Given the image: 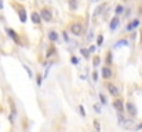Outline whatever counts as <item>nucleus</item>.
Returning a JSON list of instances; mask_svg holds the SVG:
<instances>
[{
  "label": "nucleus",
  "mask_w": 142,
  "mask_h": 132,
  "mask_svg": "<svg viewBox=\"0 0 142 132\" xmlns=\"http://www.w3.org/2000/svg\"><path fill=\"white\" fill-rule=\"evenodd\" d=\"M19 18H21V22H26V14H25V10L19 11Z\"/></svg>",
  "instance_id": "obj_13"
},
{
  "label": "nucleus",
  "mask_w": 142,
  "mask_h": 132,
  "mask_svg": "<svg viewBox=\"0 0 142 132\" xmlns=\"http://www.w3.org/2000/svg\"><path fill=\"white\" fill-rule=\"evenodd\" d=\"M6 32H7V35L10 36V37L13 39V40H14L15 43H18V41H19V40H18V37H17V35H15V32L13 30V29H8V28H7V29H6Z\"/></svg>",
  "instance_id": "obj_4"
},
{
  "label": "nucleus",
  "mask_w": 142,
  "mask_h": 132,
  "mask_svg": "<svg viewBox=\"0 0 142 132\" xmlns=\"http://www.w3.org/2000/svg\"><path fill=\"white\" fill-rule=\"evenodd\" d=\"M105 7H106V4H101L99 7H98L97 10H95V15H99L101 13H102V10H104Z\"/></svg>",
  "instance_id": "obj_14"
},
{
  "label": "nucleus",
  "mask_w": 142,
  "mask_h": 132,
  "mask_svg": "<svg viewBox=\"0 0 142 132\" xmlns=\"http://www.w3.org/2000/svg\"><path fill=\"white\" fill-rule=\"evenodd\" d=\"M114 107H116V110L117 111H123V103H121V101L119 99V101H114Z\"/></svg>",
  "instance_id": "obj_8"
},
{
  "label": "nucleus",
  "mask_w": 142,
  "mask_h": 132,
  "mask_svg": "<svg viewBox=\"0 0 142 132\" xmlns=\"http://www.w3.org/2000/svg\"><path fill=\"white\" fill-rule=\"evenodd\" d=\"M32 21L35 22V24H39L40 22V15L37 13H32Z\"/></svg>",
  "instance_id": "obj_10"
},
{
  "label": "nucleus",
  "mask_w": 142,
  "mask_h": 132,
  "mask_svg": "<svg viewBox=\"0 0 142 132\" xmlns=\"http://www.w3.org/2000/svg\"><path fill=\"white\" fill-rule=\"evenodd\" d=\"M94 127H95V129H97V132H101V125H99V122L95 120L94 121Z\"/></svg>",
  "instance_id": "obj_16"
},
{
  "label": "nucleus",
  "mask_w": 142,
  "mask_h": 132,
  "mask_svg": "<svg viewBox=\"0 0 142 132\" xmlns=\"http://www.w3.org/2000/svg\"><path fill=\"white\" fill-rule=\"evenodd\" d=\"M121 13H123V7L117 6V7H116V14H121Z\"/></svg>",
  "instance_id": "obj_18"
},
{
  "label": "nucleus",
  "mask_w": 142,
  "mask_h": 132,
  "mask_svg": "<svg viewBox=\"0 0 142 132\" xmlns=\"http://www.w3.org/2000/svg\"><path fill=\"white\" fill-rule=\"evenodd\" d=\"M69 6L72 10H75V8L77 7V3H76V0H69Z\"/></svg>",
  "instance_id": "obj_15"
},
{
  "label": "nucleus",
  "mask_w": 142,
  "mask_h": 132,
  "mask_svg": "<svg viewBox=\"0 0 142 132\" xmlns=\"http://www.w3.org/2000/svg\"><path fill=\"white\" fill-rule=\"evenodd\" d=\"M81 54H83V55L86 56V58H87V56H88V51H87V50H84V48L81 50Z\"/></svg>",
  "instance_id": "obj_21"
},
{
  "label": "nucleus",
  "mask_w": 142,
  "mask_h": 132,
  "mask_svg": "<svg viewBox=\"0 0 142 132\" xmlns=\"http://www.w3.org/2000/svg\"><path fill=\"white\" fill-rule=\"evenodd\" d=\"M93 79H94V80H97V79H98V73H97V72H94V73H93Z\"/></svg>",
  "instance_id": "obj_25"
},
{
  "label": "nucleus",
  "mask_w": 142,
  "mask_h": 132,
  "mask_svg": "<svg viewBox=\"0 0 142 132\" xmlns=\"http://www.w3.org/2000/svg\"><path fill=\"white\" fill-rule=\"evenodd\" d=\"M119 24H120L119 18H113V19H112V22H110V29H112V30H114V29L119 26Z\"/></svg>",
  "instance_id": "obj_6"
},
{
  "label": "nucleus",
  "mask_w": 142,
  "mask_h": 132,
  "mask_svg": "<svg viewBox=\"0 0 142 132\" xmlns=\"http://www.w3.org/2000/svg\"><path fill=\"white\" fill-rule=\"evenodd\" d=\"M24 69H25V70H26V72H28V74H29V77H31V79H32V77H33V73H32V70H31V69H29V67H28V66H26V65H24Z\"/></svg>",
  "instance_id": "obj_17"
},
{
  "label": "nucleus",
  "mask_w": 142,
  "mask_h": 132,
  "mask_svg": "<svg viewBox=\"0 0 142 132\" xmlns=\"http://www.w3.org/2000/svg\"><path fill=\"white\" fill-rule=\"evenodd\" d=\"M70 32H72L73 35L80 36L81 35V32H83V28H81V25L80 24H73L72 26H70Z\"/></svg>",
  "instance_id": "obj_1"
},
{
  "label": "nucleus",
  "mask_w": 142,
  "mask_h": 132,
  "mask_svg": "<svg viewBox=\"0 0 142 132\" xmlns=\"http://www.w3.org/2000/svg\"><path fill=\"white\" fill-rule=\"evenodd\" d=\"M98 63H99V58H98V56H97V58L94 59V65L97 66V65H98Z\"/></svg>",
  "instance_id": "obj_23"
},
{
  "label": "nucleus",
  "mask_w": 142,
  "mask_h": 132,
  "mask_svg": "<svg viewBox=\"0 0 142 132\" xmlns=\"http://www.w3.org/2000/svg\"><path fill=\"white\" fill-rule=\"evenodd\" d=\"M102 40H104V39H102V36H99V37H98V44H101V43H102Z\"/></svg>",
  "instance_id": "obj_26"
},
{
  "label": "nucleus",
  "mask_w": 142,
  "mask_h": 132,
  "mask_svg": "<svg viewBox=\"0 0 142 132\" xmlns=\"http://www.w3.org/2000/svg\"><path fill=\"white\" fill-rule=\"evenodd\" d=\"M108 90H109V92H110L112 95H114V96H116V95H119V88L114 87L113 84H109V85H108Z\"/></svg>",
  "instance_id": "obj_5"
},
{
  "label": "nucleus",
  "mask_w": 142,
  "mask_h": 132,
  "mask_svg": "<svg viewBox=\"0 0 142 132\" xmlns=\"http://www.w3.org/2000/svg\"><path fill=\"white\" fill-rule=\"evenodd\" d=\"M70 61H72V63H77V59L76 58H72Z\"/></svg>",
  "instance_id": "obj_27"
},
{
  "label": "nucleus",
  "mask_w": 142,
  "mask_h": 132,
  "mask_svg": "<svg viewBox=\"0 0 142 132\" xmlns=\"http://www.w3.org/2000/svg\"><path fill=\"white\" fill-rule=\"evenodd\" d=\"M126 45H128L127 40H121V41H117L116 44H114V48H119V47H126Z\"/></svg>",
  "instance_id": "obj_11"
},
{
  "label": "nucleus",
  "mask_w": 142,
  "mask_h": 132,
  "mask_svg": "<svg viewBox=\"0 0 142 132\" xmlns=\"http://www.w3.org/2000/svg\"><path fill=\"white\" fill-rule=\"evenodd\" d=\"M1 8H3V1L0 0V10H1Z\"/></svg>",
  "instance_id": "obj_28"
},
{
  "label": "nucleus",
  "mask_w": 142,
  "mask_h": 132,
  "mask_svg": "<svg viewBox=\"0 0 142 132\" xmlns=\"http://www.w3.org/2000/svg\"><path fill=\"white\" fill-rule=\"evenodd\" d=\"M42 76H39V79H37V85H42Z\"/></svg>",
  "instance_id": "obj_24"
},
{
  "label": "nucleus",
  "mask_w": 142,
  "mask_h": 132,
  "mask_svg": "<svg viewBox=\"0 0 142 132\" xmlns=\"http://www.w3.org/2000/svg\"><path fill=\"white\" fill-rule=\"evenodd\" d=\"M42 18L44 19V21L50 22V21H51V18H52V15H51V11H50V10H47V8L42 10Z\"/></svg>",
  "instance_id": "obj_2"
},
{
  "label": "nucleus",
  "mask_w": 142,
  "mask_h": 132,
  "mask_svg": "<svg viewBox=\"0 0 142 132\" xmlns=\"http://www.w3.org/2000/svg\"><path fill=\"white\" fill-rule=\"evenodd\" d=\"M138 25H139V21H138V19H135V21H132V24H130L127 26V30H132V29H135Z\"/></svg>",
  "instance_id": "obj_9"
},
{
  "label": "nucleus",
  "mask_w": 142,
  "mask_h": 132,
  "mask_svg": "<svg viewBox=\"0 0 142 132\" xmlns=\"http://www.w3.org/2000/svg\"><path fill=\"white\" fill-rule=\"evenodd\" d=\"M102 74H104L105 79H110L112 72H110V69H108V67H104V69H102Z\"/></svg>",
  "instance_id": "obj_7"
},
{
  "label": "nucleus",
  "mask_w": 142,
  "mask_h": 132,
  "mask_svg": "<svg viewBox=\"0 0 142 132\" xmlns=\"http://www.w3.org/2000/svg\"><path fill=\"white\" fill-rule=\"evenodd\" d=\"M79 109H80V113H81V116H86V113H84V109H83V106H79Z\"/></svg>",
  "instance_id": "obj_22"
},
{
  "label": "nucleus",
  "mask_w": 142,
  "mask_h": 132,
  "mask_svg": "<svg viewBox=\"0 0 142 132\" xmlns=\"http://www.w3.org/2000/svg\"><path fill=\"white\" fill-rule=\"evenodd\" d=\"M48 39L51 40V41H55L57 39H58V35H57L55 32H50V33H48Z\"/></svg>",
  "instance_id": "obj_12"
},
{
  "label": "nucleus",
  "mask_w": 142,
  "mask_h": 132,
  "mask_svg": "<svg viewBox=\"0 0 142 132\" xmlns=\"http://www.w3.org/2000/svg\"><path fill=\"white\" fill-rule=\"evenodd\" d=\"M126 107H127V111H128L131 116H135V114H137V109H135V106H134L132 103H130V102H128Z\"/></svg>",
  "instance_id": "obj_3"
},
{
  "label": "nucleus",
  "mask_w": 142,
  "mask_h": 132,
  "mask_svg": "<svg viewBox=\"0 0 142 132\" xmlns=\"http://www.w3.org/2000/svg\"><path fill=\"white\" fill-rule=\"evenodd\" d=\"M91 1H98V0H91Z\"/></svg>",
  "instance_id": "obj_29"
},
{
  "label": "nucleus",
  "mask_w": 142,
  "mask_h": 132,
  "mask_svg": "<svg viewBox=\"0 0 142 132\" xmlns=\"http://www.w3.org/2000/svg\"><path fill=\"white\" fill-rule=\"evenodd\" d=\"M99 98H101V102H102V103H106V99H105V96L102 94H99Z\"/></svg>",
  "instance_id": "obj_20"
},
{
  "label": "nucleus",
  "mask_w": 142,
  "mask_h": 132,
  "mask_svg": "<svg viewBox=\"0 0 142 132\" xmlns=\"http://www.w3.org/2000/svg\"><path fill=\"white\" fill-rule=\"evenodd\" d=\"M94 110L97 111V113H101V107H99V105H95V106H94Z\"/></svg>",
  "instance_id": "obj_19"
}]
</instances>
